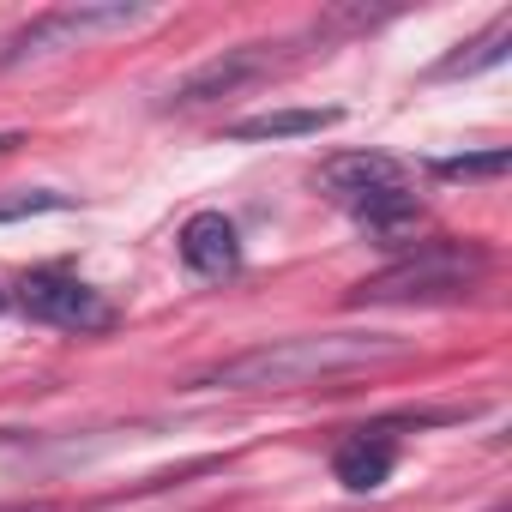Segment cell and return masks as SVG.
I'll list each match as a JSON object with an SVG mask.
<instances>
[{
    "mask_svg": "<svg viewBox=\"0 0 512 512\" xmlns=\"http://www.w3.org/2000/svg\"><path fill=\"white\" fill-rule=\"evenodd\" d=\"M404 344L392 332H302V338H272L253 344L205 374H193V386L211 392H290V386H314V380H338L374 362H392Z\"/></svg>",
    "mask_w": 512,
    "mask_h": 512,
    "instance_id": "cell-1",
    "label": "cell"
},
{
    "mask_svg": "<svg viewBox=\"0 0 512 512\" xmlns=\"http://www.w3.org/2000/svg\"><path fill=\"white\" fill-rule=\"evenodd\" d=\"M314 187L350 217L362 223L368 235L380 241H398L422 223V199H416V181L398 157L386 151H338L314 169Z\"/></svg>",
    "mask_w": 512,
    "mask_h": 512,
    "instance_id": "cell-2",
    "label": "cell"
},
{
    "mask_svg": "<svg viewBox=\"0 0 512 512\" xmlns=\"http://www.w3.org/2000/svg\"><path fill=\"white\" fill-rule=\"evenodd\" d=\"M488 247L482 241H422L404 260L380 266L350 290V308H404V302H464L488 278Z\"/></svg>",
    "mask_w": 512,
    "mask_h": 512,
    "instance_id": "cell-3",
    "label": "cell"
},
{
    "mask_svg": "<svg viewBox=\"0 0 512 512\" xmlns=\"http://www.w3.org/2000/svg\"><path fill=\"white\" fill-rule=\"evenodd\" d=\"M157 13L151 7H127V0H85V7H49L37 13L25 31H13L0 43V67H25V61H43V55H61V49H79L91 37H115V31H139L151 25Z\"/></svg>",
    "mask_w": 512,
    "mask_h": 512,
    "instance_id": "cell-4",
    "label": "cell"
},
{
    "mask_svg": "<svg viewBox=\"0 0 512 512\" xmlns=\"http://www.w3.org/2000/svg\"><path fill=\"white\" fill-rule=\"evenodd\" d=\"M19 308L37 320V326H55V332H79V338H91V332H115V302L97 290V284H85L79 272H61V266H43V272H25L19 278Z\"/></svg>",
    "mask_w": 512,
    "mask_h": 512,
    "instance_id": "cell-5",
    "label": "cell"
},
{
    "mask_svg": "<svg viewBox=\"0 0 512 512\" xmlns=\"http://www.w3.org/2000/svg\"><path fill=\"white\" fill-rule=\"evenodd\" d=\"M290 67V43H235L211 61H199L187 79L169 85L163 109H205V103H223V97H241L247 85H260L272 73Z\"/></svg>",
    "mask_w": 512,
    "mask_h": 512,
    "instance_id": "cell-6",
    "label": "cell"
},
{
    "mask_svg": "<svg viewBox=\"0 0 512 512\" xmlns=\"http://www.w3.org/2000/svg\"><path fill=\"white\" fill-rule=\"evenodd\" d=\"M175 247H181V266H187L193 278H205V284H223V278L241 272V229H235L223 211H193V217L181 223Z\"/></svg>",
    "mask_w": 512,
    "mask_h": 512,
    "instance_id": "cell-7",
    "label": "cell"
},
{
    "mask_svg": "<svg viewBox=\"0 0 512 512\" xmlns=\"http://www.w3.org/2000/svg\"><path fill=\"white\" fill-rule=\"evenodd\" d=\"M392 464H398V440H392L386 428H356V434H344L338 452H332V476H338L350 494H374V488L392 476Z\"/></svg>",
    "mask_w": 512,
    "mask_h": 512,
    "instance_id": "cell-8",
    "label": "cell"
},
{
    "mask_svg": "<svg viewBox=\"0 0 512 512\" xmlns=\"http://www.w3.org/2000/svg\"><path fill=\"white\" fill-rule=\"evenodd\" d=\"M344 109H266V115H241L223 127V139L235 145H260V139H308V133H326L338 127Z\"/></svg>",
    "mask_w": 512,
    "mask_h": 512,
    "instance_id": "cell-9",
    "label": "cell"
},
{
    "mask_svg": "<svg viewBox=\"0 0 512 512\" xmlns=\"http://www.w3.org/2000/svg\"><path fill=\"white\" fill-rule=\"evenodd\" d=\"M506 43H512V13H500L482 37H470V43H458V55H446L440 67H434V79H464V73H482V67H500L506 61Z\"/></svg>",
    "mask_w": 512,
    "mask_h": 512,
    "instance_id": "cell-10",
    "label": "cell"
},
{
    "mask_svg": "<svg viewBox=\"0 0 512 512\" xmlns=\"http://www.w3.org/2000/svg\"><path fill=\"white\" fill-rule=\"evenodd\" d=\"M73 199L55 193V187H0V223H25V217H43V211H67Z\"/></svg>",
    "mask_w": 512,
    "mask_h": 512,
    "instance_id": "cell-11",
    "label": "cell"
},
{
    "mask_svg": "<svg viewBox=\"0 0 512 512\" xmlns=\"http://www.w3.org/2000/svg\"><path fill=\"white\" fill-rule=\"evenodd\" d=\"M506 169H512L506 151H476V157H440V163H434L440 181H500Z\"/></svg>",
    "mask_w": 512,
    "mask_h": 512,
    "instance_id": "cell-12",
    "label": "cell"
},
{
    "mask_svg": "<svg viewBox=\"0 0 512 512\" xmlns=\"http://www.w3.org/2000/svg\"><path fill=\"white\" fill-rule=\"evenodd\" d=\"M13 145H25V133H0V151H13Z\"/></svg>",
    "mask_w": 512,
    "mask_h": 512,
    "instance_id": "cell-13",
    "label": "cell"
},
{
    "mask_svg": "<svg viewBox=\"0 0 512 512\" xmlns=\"http://www.w3.org/2000/svg\"><path fill=\"white\" fill-rule=\"evenodd\" d=\"M19 512H49V506H19Z\"/></svg>",
    "mask_w": 512,
    "mask_h": 512,
    "instance_id": "cell-14",
    "label": "cell"
},
{
    "mask_svg": "<svg viewBox=\"0 0 512 512\" xmlns=\"http://www.w3.org/2000/svg\"><path fill=\"white\" fill-rule=\"evenodd\" d=\"M0 314H7V290H0Z\"/></svg>",
    "mask_w": 512,
    "mask_h": 512,
    "instance_id": "cell-15",
    "label": "cell"
},
{
    "mask_svg": "<svg viewBox=\"0 0 512 512\" xmlns=\"http://www.w3.org/2000/svg\"><path fill=\"white\" fill-rule=\"evenodd\" d=\"M0 440H7V434H0Z\"/></svg>",
    "mask_w": 512,
    "mask_h": 512,
    "instance_id": "cell-16",
    "label": "cell"
}]
</instances>
